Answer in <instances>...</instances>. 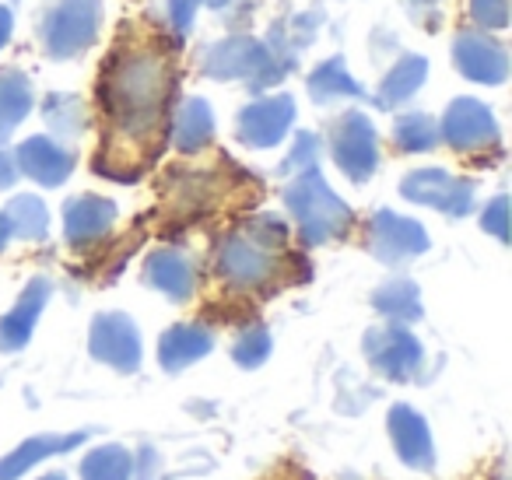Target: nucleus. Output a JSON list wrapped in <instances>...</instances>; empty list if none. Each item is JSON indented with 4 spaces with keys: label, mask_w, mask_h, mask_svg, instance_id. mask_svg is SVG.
Wrapping results in <instances>:
<instances>
[{
    "label": "nucleus",
    "mask_w": 512,
    "mask_h": 480,
    "mask_svg": "<svg viewBox=\"0 0 512 480\" xmlns=\"http://www.w3.org/2000/svg\"><path fill=\"white\" fill-rule=\"evenodd\" d=\"M267 354H271V333H267L264 326H249V330H242L232 344V358L239 361L242 368L264 365Z\"/></svg>",
    "instance_id": "24"
},
{
    "label": "nucleus",
    "mask_w": 512,
    "mask_h": 480,
    "mask_svg": "<svg viewBox=\"0 0 512 480\" xmlns=\"http://www.w3.org/2000/svg\"><path fill=\"white\" fill-rule=\"evenodd\" d=\"M18 158H22V169L29 172L32 179H39L43 186L64 183L67 172H71V165H74V158L67 155L64 148H57L50 137H32V141H25V148Z\"/></svg>",
    "instance_id": "15"
},
{
    "label": "nucleus",
    "mask_w": 512,
    "mask_h": 480,
    "mask_svg": "<svg viewBox=\"0 0 512 480\" xmlns=\"http://www.w3.org/2000/svg\"><path fill=\"white\" fill-rule=\"evenodd\" d=\"M148 281L155 284L158 291L172 295V298H190L197 274H193V267H190V260H186V256L165 249V253H155L148 260Z\"/></svg>",
    "instance_id": "17"
},
{
    "label": "nucleus",
    "mask_w": 512,
    "mask_h": 480,
    "mask_svg": "<svg viewBox=\"0 0 512 480\" xmlns=\"http://www.w3.org/2000/svg\"><path fill=\"white\" fill-rule=\"evenodd\" d=\"M446 137H449V144H453V148H460V151L484 148V144L495 141V120H491V113L484 106L463 99V102H456V106L449 109Z\"/></svg>",
    "instance_id": "13"
},
{
    "label": "nucleus",
    "mask_w": 512,
    "mask_h": 480,
    "mask_svg": "<svg viewBox=\"0 0 512 480\" xmlns=\"http://www.w3.org/2000/svg\"><path fill=\"white\" fill-rule=\"evenodd\" d=\"M88 438V431H71V435H36L25 438L18 449H11L8 456L0 459V480H18L22 473H29L36 463L50 456H64V452L78 449Z\"/></svg>",
    "instance_id": "7"
},
{
    "label": "nucleus",
    "mask_w": 512,
    "mask_h": 480,
    "mask_svg": "<svg viewBox=\"0 0 512 480\" xmlns=\"http://www.w3.org/2000/svg\"><path fill=\"white\" fill-rule=\"evenodd\" d=\"M46 298H50V281H32L29 291L18 298V305L0 319V351H18V347L29 344L32 330H36V319L43 312Z\"/></svg>",
    "instance_id": "11"
},
{
    "label": "nucleus",
    "mask_w": 512,
    "mask_h": 480,
    "mask_svg": "<svg viewBox=\"0 0 512 480\" xmlns=\"http://www.w3.org/2000/svg\"><path fill=\"white\" fill-rule=\"evenodd\" d=\"M418 81H421V64L418 60H411V64L404 67V71H397L390 81H386V88H383V102H393V99H407V95L418 88Z\"/></svg>",
    "instance_id": "26"
},
{
    "label": "nucleus",
    "mask_w": 512,
    "mask_h": 480,
    "mask_svg": "<svg viewBox=\"0 0 512 480\" xmlns=\"http://www.w3.org/2000/svg\"><path fill=\"white\" fill-rule=\"evenodd\" d=\"M134 477V456L127 445H102L92 449L81 463V480H130Z\"/></svg>",
    "instance_id": "18"
},
{
    "label": "nucleus",
    "mask_w": 512,
    "mask_h": 480,
    "mask_svg": "<svg viewBox=\"0 0 512 480\" xmlns=\"http://www.w3.org/2000/svg\"><path fill=\"white\" fill-rule=\"evenodd\" d=\"M376 309L383 312V316L397 319V323H400V319H404V323H411V319L421 316L418 291H414V284H407V281L386 284V288L376 295Z\"/></svg>",
    "instance_id": "22"
},
{
    "label": "nucleus",
    "mask_w": 512,
    "mask_h": 480,
    "mask_svg": "<svg viewBox=\"0 0 512 480\" xmlns=\"http://www.w3.org/2000/svg\"><path fill=\"white\" fill-rule=\"evenodd\" d=\"M29 106H32V95L22 78L0 81V141L22 123V116L29 113Z\"/></svg>",
    "instance_id": "21"
},
{
    "label": "nucleus",
    "mask_w": 512,
    "mask_h": 480,
    "mask_svg": "<svg viewBox=\"0 0 512 480\" xmlns=\"http://www.w3.org/2000/svg\"><path fill=\"white\" fill-rule=\"evenodd\" d=\"M88 347H92V358H99L102 365L116 368L123 375L141 368V333L123 312H102L92 323Z\"/></svg>",
    "instance_id": "3"
},
{
    "label": "nucleus",
    "mask_w": 512,
    "mask_h": 480,
    "mask_svg": "<svg viewBox=\"0 0 512 480\" xmlns=\"http://www.w3.org/2000/svg\"><path fill=\"white\" fill-rule=\"evenodd\" d=\"M460 67L474 81H502L505 74V57L491 43H463L460 46Z\"/></svg>",
    "instance_id": "20"
},
{
    "label": "nucleus",
    "mask_w": 512,
    "mask_h": 480,
    "mask_svg": "<svg viewBox=\"0 0 512 480\" xmlns=\"http://www.w3.org/2000/svg\"><path fill=\"white\" fill-rule=\"evenodd\" d=\"M15 179V169H11V158L0 155V186H8Z\"/></svg>",
    "instance_id": "28"
},
{
    "label": "nucleus",
    "mask_w": 512,
    "mask_h": 480,
    "mask_svg": "<svg viewBox=\"0 0 512 480\" xmlns=\"http://www.w3.org/2000/svg\"><path fill=\"white\" fill-rule=\"evenodd\" d=\"M481 221H484V228H488V232H495L498 239H505V200H495V204L484 211Z\"/></svg>",
    "instance_id": "27"
},
{
    "label": "nucleus",
    "mask_w": 512,
    "mask_h": 480,
    "mask_svg": "<svg viewBox=\"0 0 512 480\" xmlns=\"http://www.w3.org/2000/svg\"><path fill=\"white\" fill-rule=\"evenodd\" d=\"M292 99H271V102H256L242 113L239 120V137L253 148H267V144H278L285 137V130L292 127Z\"/></svg>",
    "instance_id": "9"
},
{
    "label": "nucleus",
    "mask_w": 512,
    "mask_h": 480,
    "mask_svg": "<svg viewBox=\"0 0 512 480\" xmlns=\"http://www.w3.org/2000/svg\"><path fill=\"white\" fill-rule=\"evenodd\" d=\"M365 358L386 379H411V372L421 365V344L400 326H386L365 337Z\"/></svg>",
    "instance_id": "4"
},
{
    "label": "nucleus",
    "mask_w": 512,
    "mask_h": 480,
    "mask_svg": "<svg viewBox=\"0 0 512 480\" xmlns=\"http://www.w3.org/2000/svg\"><path fill=\"white\" fill-rule=\"evenodd\" d=\"M165 95H169V67L158 57H130L113 74L106 99L116 123H123L127 134L144 137L155 134L158 120H162Z\"/></svg>",
    "instance_id": "1"
},
{
    "label": "nucleus",
    "mask_w": 512,
    "mask_h": 480,
    "mask_svg": "<svg viewBox=\"0 0 512 480\" xmlns=\"http://www.w3.org/2000/svg\"><path fill=\"white\" fill-rule=\"evenodd\" d=\"M43 480H67V477H64V473H46Z\"/></svg>",
    "instance_id": "31"
},
{
    "label": "nucleus",
    "mask_w": 512,
    "mask_h": 480,
    "mask_svg": "<svg viewBox=\"0 0 512 480\" xmlns=\"http://www.w3.org/2000/svg\"><path fill=\"white\" fill-rule=\"evenodd\" d=\"M8 228H15L25 239H43L46 235V207L36 197H18L8 211Z\"/></svg>",
    "instance_id": "23"
},
{
    "label": "nucleus",
    "mask_w": 512,
    "mask_h": 480,
    "mask_svg": "<svg viewBox=\"0 0 512 480\" xmlns=\"http://www.w3.org/2000/svg\"><path fill=\"white\" fill-rule=\"evenodd\" d=\"M211 109L204 106V102L190 99L183 109L176 113V144L179 151H200L207 141H211Z\"/></svg>",
    "instance_id": "19"
},
{
    "label": "nucleus",
    "mask_w": 512,
    "mask_h": 480,
    "mask_svg": "<svg viewBox=\"0 0 512 480\" xmlns=\"http://www.w3.org/2000/svg\"><path fill=\"white\" fill-rule=\"evenodd\" d=\"M404 197L418 200V204L442 207L449 214H463L470 207V186L449 179L446 172H414L404 183Z\"/></svg>",
    "instance_id": "12"
},
{
    "label": "nucleus",
    "mask_w": 512,
    "mask_h": 480,
    "mask_svg": "<svg viewBox=\"0 0 512 480\" xmlns=\"http://www.w3.org/2000/svg\"><path fill=\"white\" fill-rule=\"evenodd\" d=\"M397 144L407 151H428L435 144V127L428 116H404L397 123Z\"/></svg>",
    "instance_id": "25"
},
{
    "label": "nucleus",
    "mask_w": 512,
    "mask_h": 480,
    "mask_svg": "<svg viewBox=\"0 0 512 480\" xmlns=\"http://www.w3.org/2000/svg\"><path fill=\"white\" fill-rule=\"evenodd\" d=\"M428 246L425 232H421L414 221L397 218V214L383 211L372 221V249L383 256L386 263H400L407 256H418Z\"/></svg>",
    "instance_id": "8"
},
{
    "label": "nucleus",
    "mask_w": 512,
    "mask_h": 480,
    "mask_svg": "<svg viewBox=\"0 0 512 480\" xmlns=\"http://www.w3.org/2000/svg\"><path fill=\"white\" fill-rule=\"evenodd\" d=\"M4 242H8V218H0V249H4Z\"/></svg>",
    "instance_id": "29"
},
{
    "label": "nucleus",
    "mask_w": 512,
    "mask_h": 480,
    "mask_svg": "<svg viewBox=\"0 0 512 480\" xmlns=\"http://www.w3.org/2000/svg\"><path fill=\"white\" fill-rule=\"evenodd\" d=\"M337 165L348 172L351 179H365L376 169V134H372L369 120L358 113L344 116V123L337 127Z\"/></svg>",
    "instance_id": "6"
},
{
    "label": "nucleus",
    "mask_w": 512,
    "mask_h": 480,
    "mask_svg": "<svg viewBox=\"0 0 512 480\" xmlns=\"http://www.w3.org/2000/svg\"><path fill=\"white\" fill-rule=\"evenodd\" d=\"M288 204H292V214L299 218L302 235H306L309 242L334 239V235L344 232V225H348V207L327 190L320 172L302 176L299 183L288 190Z\"/></svg>",
    "instance_id": "2"
},
{
    "label": "nucleus",
    "mask_w": 512,
    "mask_h": 480,
    "mask_svg": "<svg viewBox=\"0 0 512 480\" xmlns=\"http://www.w3.org/2000/svg\"><path fill=\"white\" fill-rule=\"evenodd\" d=\"M211 347H214V337L204 326H190V323L172 326L162 337V344H158V361H162L165 372H183L186 365H193V361H200L204 354H211Z\"/></svg>",
    "instance_id": "14"
},
{
    "label": "nucleus",
    "mask_w": 512,
    "mask_h": 480,
    "mask_svg": "<svg viewBox=\"0 0 512 480\" xmlns=\"http://www.w3.org/2000/svg\"><path fill=\"white\" fill-rule=\"evenodd\" d=\"M113 204L109 200H99V197H81L74 200L71 207L64 211V225H67V235H71L74 246H85V242L99 239V235L109 232L113 225Z\"/></svg>",
    "instance_id": "16"
},
{
    "label": "nucleus",
    "mask_w": 512,
    "mask_h": 480,
    "mask_svg": "<svg viewBox=\"0 0 512 480\" xmlns=\"http://www.w3.org/2000/svg\"><path fill=\"white\" fill-rule=\"evenodd\" d=\"M8 29H11V25H8V18L0 15V39H4V32H8Z\"/></svg>",
    "instance_id": "30"
},
{
    "label": "nucleus",
    "mask_w": 512,
    "mask_h": 480,
    "mask_svg": "<svg viewBox=\"0 0 512 480\" xmlns=\"http://www.w3.org/2000/svg\"><path fill=\"white\" fill-rule=\"evenodd\" d=\"M271 267H274V263L267 260L264 246H256L253 239H242V235H235V239H228L225 246H221L218 270L225 274V281H232V284L253 288V284H260L267 274H271Z\"/></svg>",
    "instance_id": "10"
},
{
    "label": "nucleus",
    "mask_w": 512,
    "mask_h": 480,
    "mask_svg": "<svg viewBox=\"0 0 512 480\" xmlns=\"http://www.w3.org/2000/svg\"><path fill=\"white\" fill-rule=\"evenodd\" d=\"M390 438L397 456L404 459L414 470H432L435 466V445H432V431H428V421L411 410L407 403H397L390 410Z\"/></svg>",
    "instance_id": "5"
}]
</instances>
